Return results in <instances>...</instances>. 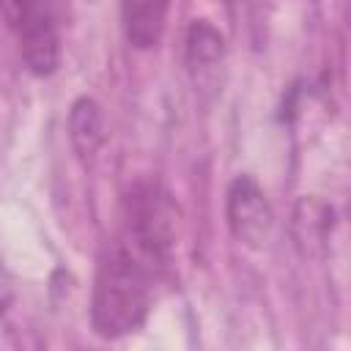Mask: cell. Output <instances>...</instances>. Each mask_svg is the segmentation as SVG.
<instances>
[{
	"mask_svg": "<svg viewBox=\"0 0 351 351\" xmlns=\"http://www.w3.org/2000/svg\"><path fill=\"white\" fill-rule=\"evenodd\" d=\"M170 269L167 261L156 258L121 230L104 241L93 291H90V326L104 340H118L137 332L156 296V285Z\"/></svg>",
	"mask_w": 351,
	"mask_h": 351,
	"instance_id": "6da1fadb",
	"label": "cell"
},
{
	"mask_svg": "<svg viewBox=\"0 0 351 351\" xmlns=\"http://www.w3.org/2000/svg\"><path fill=\"white\" fill-rule=\"evenodd\" d=\"M0 14L19 44L25 69L36 77H49L60 63V38L52 5L36 0H11L0 3Z\"/></svg>",
	"mask_w": 351,
	"mask_h": 351,
	"instance_id": "7a4b0ae2",
	"label": "cell"
},
{
	"mask_svg": "<svg viewBox=\"0 0 351 351\" xmlns=\"http://www.w3.org/2000/svg\"><path fill=\"white\" fill-rule=\"evenodd\" d=\"M228 228L247 247H263L274 228V211L252 176H236L228 186Z\"/></svg>",
	"mask_w": 351,
	"mask_h": 351,
	"instance_id": "3957f363",
	"label": "cell"
},
{
	"mask_svg": "<svg viewBox=\"0 0 351 351\" xmlns=\"http://www.w3.org/2000/svg\"><path fill=\"white\" fill-rule=\"evenodd\" d=\"M225 58V38L208 19H195L186 33V69L197 88L214 82L217 69Z\"/></svg>",
	"mask_w": 351,
	"mask_h": 351,
	"instance_id": "277c9868",
	"label": "cell"
},
{
	"mask_svg": "<svg viewBox=\"0 0 351 351\" xmlns=\"http://www.w3.org/2000/svg\"><path fill=\"white\" fill-rule=\"evenodd\" d=\"M170 5L162 0H137V3H123L121 5V19L126 30V41L134 49H151L159 44L165 33V19H167Z\"/></svg>",
	"mask_w": 351,
	"mask_h": 351,
	"instance_id": "5b68a950",
	"label": "cell"
},
{
	"mask_svg": "<svg viewBox=\"0 0 351 351\" xmlns=\"http://www.w3.org/2000/svg\"><path fill=\"white\" fill-rule=\"evenodd\" d=\"M69 137L82 159H90L104 143V115L90 96H80L69 112Z\"/></svg>",
	"mask_w": 351,
	"mask_h": 351,
	"instance_id": "8992f818",
	"label": "cell"
}]
</instances>
